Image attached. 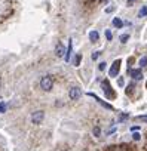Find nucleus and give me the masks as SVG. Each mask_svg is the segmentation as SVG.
I'll return each instance as SVG.
<instances>
[{
  "label": "nucleus",
  "instance_id": "nucleus-1",
  "mask_svg": "<svg viewBox=\"0 0 147 151\" xmlns=\"http://www.w3.org/2000/svg\"><path fill=\"white\" fill-rule=\"evenodd\" d=\"M40 88H42V91H45V92L52 91V88H54V80H52L51 76H43V77L40 79Z\"/></svg>",
  "mask_w": 147,
  "mask_h": 151
},
{
  "label": "nucleus",
  "instance_id": "nucleus-2",
  "mask_svg": "<svg viewBox=\"0 0 147 151\" xmlns=\"http://www.w3.org/2000/svg\"><path fill=\"white\" fill-rule=\"evenodd\" d=\"M68 96H70V99H73V101L80 99V98H82V89H80L79 86H71L70 91H68Z\"/></svg>",
  "mask_w": 147,
  "mask_h": 151
},
{
  "label": "nucleus",
  "instance_id": "nucleus-3",
  "mask_svg": "<svg viewBox=\"0 0 147 151\" xmlns=\"http://www.w3.org/2000/svg\"><path fill=\"white\" fill-rule=\"evenodd\" d=\"M43 119H45V111H42V110H37L31 114V122L34 124H40L43 122Z\"/></svg>",
  "mask_w": 147,
  "mask_h": 151
},
{
  "label": "nucleus",
  "instance_id": "nucleus-4",
  "mask_svg": "<svg viewBox=\"0 0 147 151\" xmlns=\"http://www.w3.org/2000/svg\"><path fill=\"white\" fill-rule=\"evenodd\" d=\"M119 70H120V59H116L113 64H112V67H110V70H109V74H110V77H117V74H119Z\"/></svg>",
  "mask_w": 147,
  "mask_h": 151
},
{
  "label": "nucleus",
  "instance_id": "nucleus-5",
  "mask_svg": "<svg viewBox=\"0 0 147 151\" xmlns=\"http://www.w3.org/2000/svg\"><path fill=\"white\" fill-rule=\"evenodd\" d=\"M55 55L58 58L65 56V49H64V45L62 43H56V46H55Z\"/></svg>",
  "mask_w": 147,
  "mask_h": 151
},
{
  "label": "nucleus",
  "instance_id": "nucleus-6",
  "mask_svg": "<svg viewBox=\"0 0 147 151\" xmlns=\"http://www.w3.org/2000/svg\"><path fill=\"white\" fill-rule=\"evenodd\" d=\"M131 74H132V79H134V80H141V79H143V73H141V70H140V68L134 70Z\"/></svg>",
  "mask_w": 147,
  "mask_h": 151
},
{
  "label": "nucleus",
  "instance_id": "nucleus-7",
  "mask_svg": "<svg viewBox=\"0 0 147 151\" xmlns=\"http://www.w3.org/2000/svg\"><path fill=\"white\" fill-rule=\"evenodd\" d=\"M89 40H91L92 43H97V42L100 40V33H98V31H91V33H89Z\"/></svg>",
  "mask_w": 147,
  "mask_h": 151
},
{
  "label": "nucleus",
  "instance_id": "nucleus-8",
  "mask_svg": "<svg viewBox=\"0 0 147 151\" xmlns=\"http://www.w3.org/2000/svg\"><path fill=\"white\" fill-rule=\"evenodd\" d=\"M103 89H104V92H106V95L110 98V96H113V92L110 91V86H109V82L107 80H104L103 82Z\"/></svg>",
  "mask_w": 147,
  "mask_h": 151
},
{
  "label": "nucleus",
  "instance_id": "nucleus-9",
  "mask_svg": "<svg viewBox=\"0 0 147 151\" xmlns=\"http://www.w3.org/2000/svg\"><path fill=\"white\" fill-rule=\"evenodd\" d=\"M71 47H73V42H71V39H70V40H68V47H67V52H65V56H64L67 62L70 61V55H71Z\"/></svg>",
  "mask_w": 147,
  "mask_h": 151
},
{
  "label": "nucleus",
  "instance_id": "nucleus-10",
  "mask_svg": "<svg viewBox=\"0 0 147 151\" xmlns=\"http://www.w3.org/2000/svg\"><path fill=\"white\" fill-rule=\"evenodd\" d=\"M91 96H94V98L97 99V102H100V104H101V105H104L106 108H112V110H113V107H112L110 104H106V102H104L103 99H100V98H97V96H95V95H92V93H91Z\"/></svg>",
  "mask_w": 147,
  "mask_h": 151
},
{
  "label": "nucleus",
  "instance_id": "nucleus-11",
  "mask_svg": "<svg viewBox=\"0 0 147 151\" xmlns=\"http://www.w3.org/2000/svg\"><path fill=\"white\" fill-rule=\"evenodd\" d=\"M113 25H114V27H117V28H120V27L123 25V22H122L119 18H114V19H113Z\"/></svg>",
  "mask_w": 147,
  "mask_h": 151
},
{
  "label": "nucleus",
  "instance_id": "nucleus-12",
  "mask_svg": "<svg viewBox=\"0 0 147 151\" xmlns=\"http://www.w3.org/2000/svg\"><path fill=\"white\" fill-rule=\"evenodd\" d=\"M146 15H147V6H143L141 11H140V14H138V17L143 18V17H146Z\"/></svg>",
  "mask_w": 147,
  "mask_h": 151
},
{
  "label": "nucleus",
  "instance_id": "nucleus-13",
  "mask_svg": "<svg viewBox=\"0 0 147 151\" xmlns=\"http://www.w3.org/2000/svg\"><path fill=\"white\" fill-rule=\"evenodd\" d=\"M147 65V56H141L140 59V67H146Z\"/></svg>",
  "mask_w": 147,
  "mask_h": 151
},
{
  "label": "nucleus",
  "instance_id": "nucleus-14",
  "mask_svg": "<svg viewBox=\"0 0 147 151\" xmlns=\"http://www.w3.org/2000/svg\"><path fill=\"white\" fill-rule=\"evenodd\" d=\"M80 59H82V56H80V55H76V58H75V64H73V65L79 67V65H80Z\"/></svg>",
  "mask_w": 147,
  "mask_h": 151
},
{
  "label": "nucleus",
  "instance_id": "nucleus-15",
  "mask_svg": "<svg viewBox=\"0 0 147 151\" xmlns=\"http://www.w3.org/2000/svg\"><path fill=\"white\" fill-rule=\"evenodd\" d=\"M128 39H129V34H122V36H120V42H122V43H126Z\"/></svg>",
  "mask_w": 147,
  "mask_h": 151
},
{
  "label": "nucleus",
  "instance_id": "nucleus-16",
  "mask_svg": "<svg viewBox=\"0 0 147 151\" xmlns=\"http://www.w3.org/2000/svg\"><path fill=\"white\" fill-rule=\"evenodd\" d=\"M100 135H101V129L98 126H95L94 127V136H100Z\"/></svg>",
  "mask_w": 147,
  "mask_h": 151
},
{
  "label": "nucleus",
  "instance_id": "nucleus-17",
  "mask_svg": "<svg viewBox=\"0 0 147 151\" xmlns=\"http://www.w3.org/2000/svg\"><path fill=\"white\" fill-rule=\"evenodd\" d=\"M106 37H107V40H110V42H112L113 34H112V31H110V30H107V31H106Z\"/></svg>",
  "mask_w": 147,
  "mask_h": 151
},
{
  "label": "nucleus",
  "instance_id": "nucleus-18",
  "mask_svg": "<svg viewBox=\"0 0 147 151\" xmlns=\"http://www.w3.org/2000/svg\"><path fill=\"white\" fill-rule=\"evenodd\" d=\"M5 111H6V104L0 102V113H5Z\"/></svg>",
  "mask_w": 147,
  "mask_h": 151
},
{
  "label": "nucleus",
  "instance_id": "nucleus-19",
  "mask_svg": "<svg viewBox=\"0 0 147 151\" xmlns=\"http://www.w3.org/2000/svg\"><path fill=\"white\" fill-rule=\"evenodd\" d=\"M132 139H134V141H140V133H138V132H135V133L132 135Z\"/></svg>",
  "mask_w": 147,
  "mask_h": 151
},
{
  "label": "nucleus",
  "instance_id": "nucleus-20",
  "mask_svg": "<svg viewBox=\"0 0 147 151\" xmlns=\"http://www.w3.org/2000/svg\"><path fill=\"white\" fill-rule=\"evenodd\" d=\"M137 120H141V122H147V116H138Z\"/></svg>",
  "mask_w": 147,
  "mask_h": 151
},
{
  "label": "nucleus",
  "instance_id": "nucleus-21",
  "mask_svg": "<svg viewBox=\"0 0 147 151\" xmlns=\"http://www.w3.org/2000/svg\"><path fill=\"white\" fill-rule=\"evenodd\" d=\"M98 68H100V71H103V70L106 68V62H101V64L98 65Z\"/></svg>",
  "mask_w": 147,
  "mask_h": 151
},
{
  "label": "nucleus",
  "instance_id": "nucleus-22",
  "mask_svg": "<svg viewBox=\"0 0 147 151\" xmlns=\"http://www.w3.org/2000/svg\"><path fill=\"white\" fill-rule=\"evenodd\" d=\"M98 55H100V52H98V50H97V52H94V53H92V59H97V58H98Z\"/></svg>",
  "mask_w": 147,
  "mask_h": 151
},
{
  "label": "nucleus",
  "instance_id": "nucleus-23",
  "mask_svg": "<svg viewBox=\"0 0 147 151\" xmlns=\"http://www.w3.org/2000/svg\"><path fill=\"white\" fill-rule=\"evenodd\" d=\"M128 88H129V89H126V93H128V95H131V93H132V88H134V86L131 85V86H128Z\"/></svg>",
  "mask_w": 147,
  "mask_h": 151
},
{
  "label": "nucleus",
  "instance_id": "nucleus-24",
  "mask_svg": "<svg viewBox=\"0 0 147 151\" xmlns=\"http://www.w3.org/2000/svg\"><path fill=\"white\" fill-rule=\"evenodd\" d=\"M120 120H125V119H128V114L125 113V114H120V117H119Z\"/></svg>",
  "mask_w": 147,
  "mask_h": 151
},
{
  "label": "nucleus",
  "instance_id": "nucleus-25",
  "mask_svg": "<svg viewBox=\"0 0 147 151\" xmlns=\"http://www.w3.org/2000/svg\"><path fill=\"white\" fill-rule=\"evenodd\" d=\"M113 11H114V8H113V6H112V8H107V9H106V12H107V14H110V12H113Z\"/></svg>",
  "mask_w": 147,
  "mask_h": 151
},
{
  "label": "nucleus",
  "instance_id": "nucleus-26",
  "mask_svg": "<svg viewBox=\"0 0 147 151\" xmlns=\"http://www.w3.org/2000/svg\"><path fill=\"white\" fill-rule=\"evenodd\" d=\"M134 2V0H128V6H131V3Z\"/></svg>",
  "mask_w": 147,
  "mask_h": 151
},
{
  "label": "nucleus",
  "instance_id": "nucleus-27",
  "mask_svg": "<svg viewBox=\"0 0 147 151\" xmlns=\"http://www.w3.org/2000/svg\"><path fill=\"white\" fill-rule=\"evenodd\" d=\"M64 151H67V150H64Z\"/></svg>",
  "mask_w": 147,
  "mask_h": 151
}]
</instances>
